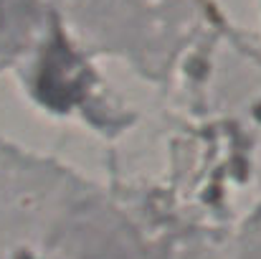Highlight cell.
Instances as JSON below:
<instances>
[{"label":"cell","mask_w":261,"mask_h":259,"mask_svg":"<svg viewBox=\"0 0 261 259\" xmlns=\"http://www.w3.org/2000/svg\"><path fill=\"white\" fill-rule=\"evenodd\" d=\"M84 86L87 72L74 59V54H69L64 46H54L41 72V97L54 107H69L84 94Z\"/></svg>","instance_id":"1"}]
</instances>
